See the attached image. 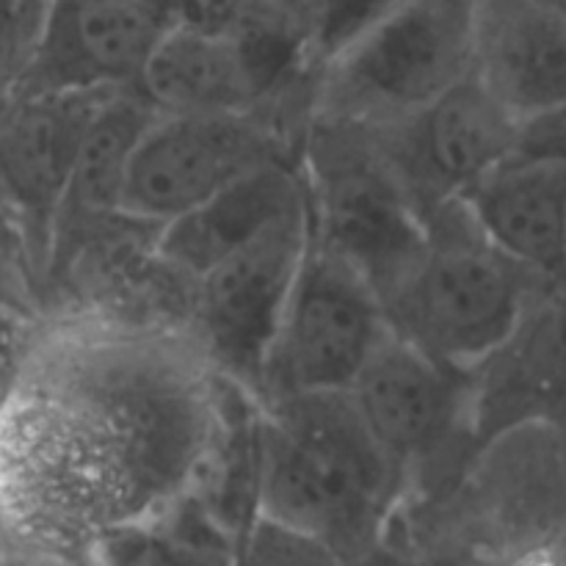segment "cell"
<instances>
[{"label":"cell","mask_w":566,"mask_h":566,"mask_svg":"<svg viewBox=\"0 0 566 566\" xmlns=\"http://www.w3.org/2000/svg\"><path fill=\"white\" fill-rule=\"evenodd\" d=\"M468 379L470 374L442 368L390 329L348 390L401 481L403 503L446 495L473 462Z\"/></svg>","instance_id":"8992f818"},{"label":"cell","mask_w":566,"mask_h":566,"mask_svg":"<svg viewBox=\"0 0 566 566\" xmlns=\"http://www.w3.org/2000/svg\"><path fill=\"white\" fill-rule=\"evenodd\" d=\"M517 127L470 70L442 97L381 130H368L420 216L459 202L514 155Z\"/></svg>","instance_id":"8fae6325"},{"label":"cell","mask_w":566,"mask_h":566,"mask_svg":"<svg viewBox=\"0 0 566 566\" xmlns=\"http://www.w3.org/2000/svg\"><path fill=\"white\" fill-rule=\"evenodd\" d=\"M348 566H415V564L412 558H409V553L403 551L401 542H396L390 534H387L385 542H381L376 551H370L368 556H363L359 562Z\"/></svg>","instance_id":"cb8c5ba5"},{"label":"cell","mask_w":566,"mask_h":566,"mask_svg":"<svg viewBox=\"0 0 566 566\" xmlns=\"http://www.w3.org/2000/svg\"><path fill=\"white\" fill-rule=\"evenodd\" d=\"M44 315L42 274L20 216L0 193V326L25 332Z\"/></svg>","instance_id":"d6986e66"},{"label":"cell","mask_w":566,"mask_h":566,"mask_svg":"<svg viewBox=\"0 0 566 566\" xmlns=\"http://www.w3.org/2000/svg\"><path fill=\"white\" fill-rule=\"evenodd\" d=\"M497 566H566V523L503 558Z\"/></svg>","instance_id":"603a6c76"},{"label":"cell","mask_w":566,"mask_h":566,"mask_svg":"<svg viewBox=\"0 0 566 566\" xmlns=\"http://www.w3.org/2000/svg\"><path fill=\"white\" fill-rule=\"evenodd\" d=\"M304 208L307 197L298 175V158L276 160L247 175L191 213L160 227L155 254L177 280L193 285L221 260Z\"/></svg>","instance_id":"2e32d148"},{"label":"cell","mask_w":566,"mask_h":566,"mask_svg":"<svg viewBox=\"0 0 566 566\" xmlns=\"http://www.w3.org/2000/svg\"><path fill=\"white\" fill-rule=\"evenodd\" d=\"M155 116L158 111L138 92L116 94L99 108L83 138L75 169L61 197L48 252L55 243L70 241L81 232L122 216L130 158L136 153L138 138L144 136Z\"/></svg>","instance_id":"e0dca14e"},{"label":"cell","mask_w":566,"mask_h":566,"mask_svg":"<svg viewBox=\"0 0 566 566\" xmlns=\"http://www.w3.org/2000/svg\"><path fill=\"white\" fill-rule=\"evenodd\" d=\"M44 3H0V111L9 105Z\"/></svg>","instance_id":"44dd1931"},{"label":"cell","mask_w":566,"mask_h":566,"mask_svg":"<svg viewBox=\"0 0 566 566\" xmlns=\"http://www.w3.org/2000/svg\"><path fill=\"white\" fill-rule=\"evenodd\" d=\"M514 155L566 166V105L520 122Z\"/></svg>","instance_id":"7402d4cb"},{"label":"cell","mask_w":566,"mask_h":566,"mask_svg":"<svg viewBox=\"0 0 566 566\" xmlns=\"http://www.w3.org/2000/svg\"><path fill=\"white\" fill-rule=\"evenodd\" d=\"M390 332L368 282L310 238L260 365L254 403L348 392Z\"/></svg>","instance_id":"52a82bcc"},{"label":"cell","mask_w":566,"mask_h":566,"mask_svg":"<svg viewBox=\"0 0 566 566\" xmlns=\"http://www.w3.org/2000/svg\"><path fill=\"white\" fill-rule=\"evenodd\" d=\"M177 17L180 6L138 0L44 3L11 99L138 92L155 48Z\"/></svg>","instance_id":"30bf717a"},{"label":"cell","mask_w":566,"mask_h":566,"mask_svg":"<svg viewBox=\"0 0 566 566\" xmlns=\"http://www.w3.org/2000/svg\"><path fill=\"white\" fill-rule=\"evenodd\" d=\"M111 97H14L0 111V193L25 227L39 274L44 271L50 232L83 138Z\"/></svg>","instance_id":"4fadbf2b"},{"label":"cell","mask_w":566,"mask_h":566,"mask_svg":"<svg viewBox=\"0 0 566 566\" xmlns=\"http://www.w3.org/2000/svg\"><path fill=\"white\" fill-rule=\"evenodd\" d=\"M468 398L475 453L525 429L566 440V285L525 310L509 340L470 374Z\"/></svg>","instance_id":"7c38bea8"},{"label":"cell","mask_w":566,"mask_h":566,"mask_svg":"<svg viewBox=\"0 0 566 566\" xmlns=\"http://www.w3.org/2000/svg\"><path fill=\"white\" fill-rule=\"evenodd\" d=\"M473 70V3L403 0L352 6L315 61L307 125L381 130L457 86Z\"/></svg>","instance_id":"3957f363"},{"label":"cell","mask_w":566,"mask_h":566,"mask_svg":"<svg viewBox=\"0 0 566 566\" xmlns=\"http://www.w3.org/2000/svg\"><path fill=\"white\" fill-rule=\"evenodd\" d=\"M423 224V252L385 302L387 324L442 368L473 374L551 287L492 247L462 199L426 213Z\"/></svg>","instance_id":"277c9868"},{"label":"cell","mask_w":566,"mask_h":566,"mask_svg":"<svg viewBox=\"0 0 566 566\" xmlns=\"http://www.w3.org/2000/svg\"><path fill=\"white\" fill-rule=\"evenodd\" d=\"M473 75L517 122L564 108V0L473 3Z\"/></svg>","instance_id":"5bb4252c"},{"label":"cell","mask_w":566,"mask_h":566,"mask_svg":"<svg viewBox=\"0 0 566 566\" xmlns=\"http://www.w3.org/2000/svg\"><path fill=\"white\" fill-rule=\"evenodd\" d=\"M232 566H348L324 542L252 514L232 547Z\"/></svg>","instance_id":"ffe728a7"},{"label":"cell","mask_w":566,"mask_h":566,"mask_svg":"<svg viewBox=\"0 0 566 566\" xmlns=\"http://www.w3.org/2000/svg\"><path fill=\"white\" fill-rule=\"evenodd\" d=\"M258 403L182 326L55 310L0 385V551L94 556L199 497Z\"/></svg>","instance_id":"6da1fadb"},{"label":"cell","mask_w":566,"mask_h":566,"mask_svg":"<svg viewBox=\"0 0 566 566\" xmlns=\"http://www.w3.org/2000/svg\"><path fill=\"white\" fill-rule=\"evenodd\" d=\"M298 138L265 114H158L127 169L122 216L171 224L252 171L296 160Z\"/></svg>","instance_id":"ba28073f"},{"label":"cell","mask_w":566,"mask_h":566,"mask_svg":"<svg viewBox=\"0 0 566 566\" xmlns=\"http://www.w3.org/2000/svg\"><path fill=\"white\" fill-rule=\"evenodd\" d=\"M401 503V481L348 392L258 407L254 514L354 564L385 542Z\"/></svg>","instance_id":"7a4b0ae2"},{"label":"cell","mask_w":566,"mask_h":566,"mask_svg":"<svg viewBox=\"0 0 566 566\" xmlns=\"http://www.w3.org/2000/svg\"><path fill=\"white\" fill-rule=\"evenodd\" d=\"M310 238L357 271L381 307L426 247L420 210L368 130L310 122L298 144Z\"/></svg>","instance_id":"5b68a950"},{"label":"cell","mask_w":566,"mask_h":566,"mask_svg":"<svg viewBox=\"0 0 566 566\" xmlns=\"http://www.w3.org/2000/svg\"><path fill=\"white\" fill-rule=\"evenodd\" d=\"M310 247L307 208L249 241L199 276L186 332L216 374L254 401L260 365Z\"/></svg>","instance_id":"9c48e42d"},{"label":"cell","mask_w":566,"mask_h":566,"mask_svg":"<svg viewBox=\"0 0 566 566\" xmlns=\"http://www.w3.org/2000/svg\"><path fill=\"white\" fill-rule=\"evenodd\" d=\"M462 205L520 269L547 287L566 285V166L512 155Z\"/></svg>","instance_id":"9a60e30c"},{"label":"cell","mask_w":566,"mask_h":566,"mask_svg":"<svg viewBox=\"0 0 566 566\" xmlns=\"http://www.w3.org/2000/svg\"><path fill=\"white\" fill-rule=\"evenodd\" d=\"M564 6H566V0H564Z\"/></svg>","instance_id":"d4e9b609"},{"label":"cell","mask_w":566,"mask_h":566,"mask_svg":"<svg viewBox=\"0 0 566 566\" xmlns=\"http://www.w3.org/2000/svg\"><path fill=\"white\" fill-rule=\"evenodd\" d=\"M235 536L191 497L147 528L127 531L94 551L97 566H232Z\"/></svg>","instance_id":"ac0fdd59"}]
</instances>
